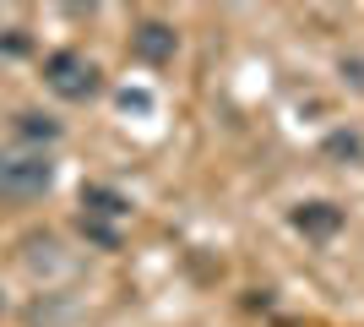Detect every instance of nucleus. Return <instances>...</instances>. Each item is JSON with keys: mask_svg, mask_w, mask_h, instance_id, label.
<instances>
[{"mask_svg": "<svg viewBox=\"0 0 364 327\" xmlns=\"http://www.w3.org/2000/svg\"><path fill=\"white\" fill-rule=\"evenodd\" d=\"M55 186V158L44 147H0V202H38Z\"/></svg>", "mask_w": 364, "mask_h": 327, "instance_id": "nucleus-1", "label": "nucleus"}, {"mask_svg": "<svg viewBox=\"0 0 364 327\" xmlns=\"http://www.w3.org/2000/svg\"><path fill=\"white\" fill-rule=\"evenodd\" d=\"M44 88L55 98H65V104H87L104 88V71L82 49H55V55H44Z\"/></svg>", "mask_w": 364, "mask_h": 327, "instance_id": "nucleus-2", "label": "nucleus"}, {"mask_svg": "<svg viewBox=\"0 0 364 327\" xmlns=\"http://www.w3.org/2000/svg\"><path fill=\"white\" fill-rule=\"evenodd\" d=\"M125 218H131V202H125L120 191H109V186H87L82 191V234H87L92 246L114 251L120 246V224Z\"/></svg>", "mask_w": 364, "mask_h": 327, "instance_id": "nucleus-3", "label": "nucleus"}, {"mask_svg": "<svg viewBox=\"0 0 364 327\" xmlns=\"http://www.w3.org/2000/svg\"><path fill=\"white\" fill-rule=\"evenodd\" d=\"M174 49H180V33L168 28V22H141V28L131 33V55H136L141 66H168Z\"/></svg>", "mask_w": 364, "mask_h": 327, "instance_id": "nucleus-4", "label": "nucleus"}, {"mask_svg": "<svg viewBox=\"0 0 364 327\" xmlns=\"http://www.w3.org/2000/svg\"><path fill=\"white\" fill-rule=\"evenodd\" d=\"M294 229L310 234V240H332L343 229V207L337 202H299L294 207Z\"/></svg>", "mask_w": 364, "mask_h": 327, "instance_id": "nucleus-5", "label": "nucleus"}, {"mask_svg": "<svg viewBox=\"0 0 364 327\" xmlns=\"http://www.w3.org/2000/svg\"><path fill=\"white\" fill-rule=\"evenodd\" d=\"M11 131L22 147H49V142H60L65 125L55 115H44V109H22V115H11Z\"/></svg>", "mask_w": 364, "mask_h": 327, "instance_id": "nucleus-6", "label": "nucleus"}, {"mask_svg": "<svg viewBox=\"0 0 364 327\" xmlns=\"http://www.w3.org/2000/svg\"><path fill=\"white\" fill-rule=\"evenodd\" d=\"M321 153L332 158V164H359L364 158V137L353 131V125H343V131H332V137L321 142Z\"/></svg>", "mask_w": 364, "mask_h": 327, "instance_id": "nucleus-7", "label": "nucleus"}, {"mask_svg": "<svg viewBox=\"0 0 364 327\" xmlns=\"http://www.w3.org/2000/svg\"><path fill=\"white\" fill-rule=\"evenodd\" d=\"M6 311H11V300H6V284H0V316H6Z\"/></svg>", "mask_w": 364, "mask_h": 327, "instance_id": "nucleus-8", "label": "nucleus"}]
</instances>
